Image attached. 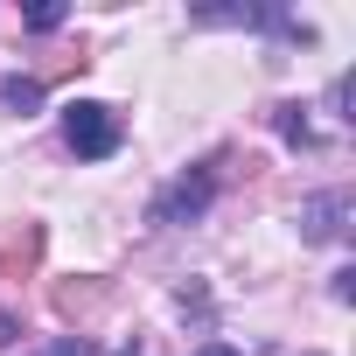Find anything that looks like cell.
<instances>
[{"mask_svg":"<svg viewBox=\"0 0 356 356\" xmlns=\"http://www.w3.org/2000/svg\"><path fill=\"white\" fill-rule=\"evenodd\" d=\"M63 140H70L77 161H105V154H119L126 126H119L112 105H98V98H70V105H63Z\"/></svg>","mask_w":356,"mask_h":356,"instance_id":"1","label":"cell"},{"mask_svg":"<svg viewBox=\"0 0 356 356\" xmlns=\"http://www.w3.org/2000/svg\"><path fill=\"white\" fill-rule=\"evenodd\" d=\"M217 203V161H203V168H189V175H175V182L154 196V224H196L203 210Z\"/></svg>","mask_w":356,"mask_h":356,"instance_id":"2","label":"cell"},{"mask_svg":"<svg viewBox=\"0 0 356 356\" xmlns=\"http://www.w3.org/2000/svg\"><path fill=\"white\" fill-rule=\"evenodd\" d=\"M42 266V224H0V280H29Z\"/></svg>","mask_w":356,"mask_h":356,"instance_id":"3","label":"cell"},{"mask_svg":"<svg viewBox=\"0 0 356 356\" xmlns=\"http://www.w3.org/2000/svg\"><path fill=\"white\" fill-rule=\"evenodd\" d=\"M342 217H349V189H328V196H314L300 210V238L307 245H335L342 238Z\"/></svg>","mask_w":356,"mask_h":356,"instance_id":"4","label":"cell"},{"mask_svg":"<svg viewBox=\"0 0 356 356\" xmlns=\"http://www.w3.org/2000/svg\"><path fill=\"white\" fill-rule=\"evenodd\" d=\"M49 300H56V314H63V321H77V314H91V307L105 300V280H63Z\"/></svg>","mask_w":356,"mask_h":356,"instance_id":"5","label":"cell"},{"mask_svg":"<svg viewBox=\"0 0 356 356\" xmlns=\"http://www.w3.org/2000/svg\"><path fill=\"white\" fill-rule=\"evenodd\" d=\"M0 105L29 119V112L42 105V77H22V70H15V77H0Z\"/></svg>","mask_w":356,"mask_h":356,"instance_id":"6","label":"cell"},{"mask_svg":"<svg viewBox=\"0 0 356 356\" xmlns=\"http://www.w3.org/2000/svg\"><path fill=\"white\" fill-rule=\"evenodd\" d=\"M273 126L293 140V147H314V126H307V105H273Z\"/></svg>","mask_w":356,"mask_h":356,"instance_id":"7","label":"cell"},{"mask_svg":"<svg viewBox=\"0 0 356 356\" xmlns=\"http://www.w3.org/2000/svg\"><path fill=\"white\" fill-rule=\"evenodd\" d=\"M29 29H35V35H49V29H63V8H56V0H42V8H29Z\"/></svg>","mask_w":356,"mask_h":356,"instance_id":"8","label":"cell"},{"mask_svg":"<svg viewBox=\"0 0 356 356\" xmlns=\"http://www.w3.org/2000/svg\"><path fill=\"white\" fill-rule=\"evenodd\" d=\"M35 356H91V342H84V335H56V342L35 349Z\"/></svg>","mask_w":356,"mask_h":356,"instance_id":"9","label":"cell"},{"mask_svg":"<svg viewBox=\"0 0 356 356\" xmlns=\"http://www.w3.org/2000/svg\"><path fill=\"white\" fill-rule=\"evenodd\" d=\"M15 335H22V321H15V314H8V307H0V349H8V342H15Z\"/></svg>","mask_w":356,"mask_h":356,"instance_id":"10","label":"cell"},{"mask_svg":"<svg viewBox=\"0 0 356 356\" xmlns=\"http://www.w3.org/2000/svg\"><path fill=\"white\" fill-rule=\"evenodd\" d=\"M196 356H245V349H231V342H203Z\"/></svg>","mask_w":356,"mask_h":356,"instance_id":"11","label":"cell"},{"mask_svg":"<svg viewBox=\"0 0 356 356\" xmlns=\"http://www.w3.org/2000/svg\"><path fill=\"white\" fill-rule=\"evenodd\" d=\"M112 356H140V349H112Z\"/></svg>","mask_w":356,"mask_h":356,"instance_id":"12","label":"cell"}]
</instances>
